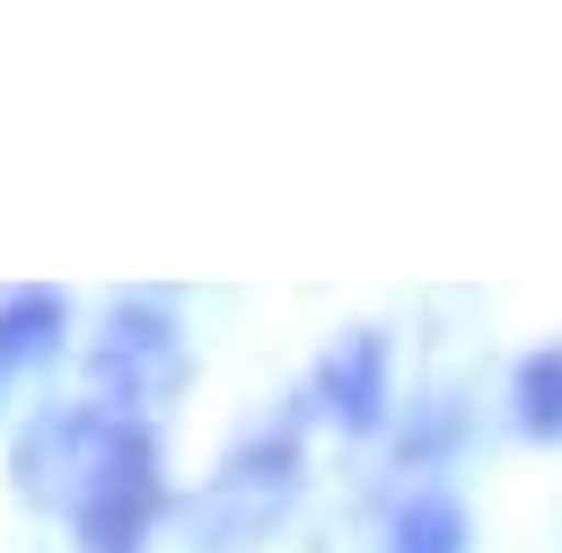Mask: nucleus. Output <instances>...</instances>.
<instances>
[{
	"label": "nucleus",
	"instance_id": "1",
	"mask_svg": "<svg viewBox=\"0 0 562 553\" xmlns=\"http://www.w3.org/2000/svg\"><path fill=\"white\" fill-rule=\"evenodd\" d=\"M70 518H79V553H140V535L158 518V439L140 421H114Z\"/></svg>",
	"mask_w": 562,
	"mask_h": 553
},
{
	"label": "nucleus",
	"instance_id": "2",
	"mask_svg": "<svg viewBox=\"0 0 562 553\" xmlns=\"http://www.w3.org/2000/svg\"><path fill=\"white\" fill-rule=\"evenodd\" d=\"M167 386H184V342H176V316L158 298H123L105 316V342H97V404L132 421V404H158Z\"/></svg>",
	"mask_w": 562,
	"mask_h": 553
},
{
	"label": "nucleus",
	"instance_id": "3",
	"mask_svg": "<svg viewBox=\"0 0 562 553\" xmlns=\"http://www.w3.org/2000/svg\"><path fill=\"white\" fill-rule=\"evenodd\" d=\"M114 421H123V413H105V404H53V413H35L26 439H18V483H26V500H70V509H79V492H88Z\"/></svg>",
	"mask_w": 562,
	"mask_h": 553
},
{
	"label": "nucleus",
	"instance_id": "4",
	"mask_svg": "<svg viewBox=\"0 0 562 553\" xmlns=\"http://www.w3.org/2000/svg\"><path fill=\"white\" fill-rule=\"evenodd\" d=\"M316 404H325L334 421L369 430L378 404H386V342H378V334H342V342L325 351V369H316Z\"/></svg>",
	"mask_w": 562,
	"mask_h": 553
},
{
	"label": "nucleus",
	"instance_id": "5",
	"mask_svg": "<svg viewBox=\"0 0 562 553\" xmlns=\"http://www.w3.org/2000/svg\"><path fill=\"white\" fill-rule=\"evenodd\" d=\"M53 334H61V298H53V290H18V298H0V369L53 351Z\"/></svg>",
	"mask_w": 562,
	"mask_h": 553
},
{
	"label": "nucleus",
	"instance_id": "6",
	"mask_svg": "<svg viewBox=\"0 0 562 553\" xmlns=\"http://www.w3.org/2000/svg\"><path fill=\"white\" fill-rule=\"evenodd\" d=\"M457 544H465V518L430 492L413 509H395V527H386V553H457Z\"/></svg>",
	"mask_w": 562,
	"mask_h": 553
},
{
	"label": "nucleus",
	"instance_id": "7",
	"mask_svg": "<svg viewBox=\"0 0 562 553\" xmlns=\"http://www.w3.org/2000/svg\"><path fill=\"white\" fill-rule=\"evenodd\" d=\"M527 421H536V430L562 421V369H527Z\"/></svg>",
	"mask_w": 562,
	"mask_h": 553
}]
</instances>
